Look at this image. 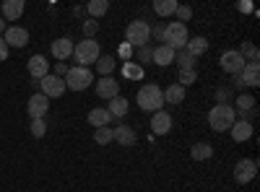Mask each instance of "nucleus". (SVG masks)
Segmentation results:
<instances>
[{"label":"nucleus","mask_w":260,"mask_h":192,"mask_svg":"<svg viewBox=\"0 0 260 192\" xmlns=\"http://www.w3.org/2000/svg\"><path fill=\"white\" fill-rule=\"evenodd\" d=\"M151 42V26H148V21L138 18V21H130L127 29H125V45L127 47H133V50H141L146 47Z\"/></svg>","instance_id":"f257e3e1"},{"label":"nucleus","mask_w":260,"mask_h":192,"mask_svg":"<svg viewBox=\"0 0 260 192\" xmlns=\"http://www.w3.org/2000/svg\"><path fill=\"white\" fill-rule=\"evenodd\" d=\"M136 99H138L141 112H159L161 104H164V94H161V89L156 86V83H146V86H141Z\"/></svg>","instance_id":"f03ea898"},{"label":"nucleus","mask_w":260,"mask_h":192,"mask_svg":"<svg viewBox=\"0 0 260 192\" xmlns=\"http://www.w3.org/2000/svg\"><path fill=\"white\" fill-rule=\"evenodd\" d=\"M234 122H237V112H234V106H229V104H216L213 109L208 112V125H211V130H216V133L229 130Z\"/></svg>","instance_id":"7ed1b4c3"},{"label":"nucleus","mask_w":260,"mask_h":192,"mask_svg":"<svg viewBox=\"0 0 260 192\" xmlns=\"http://www.w3.org/2000/svg\"><path fill=\"white\" fill-rule=\"evenodd\" d=\"M99 55V42L96 39H81L78 45L73 47V60H76V68H89L91 62H96Z\"/></svg>","instance_id":"20e7f679"},{"label":"nucleus","mask_w":260,"mask_h":192,"mask_svg":"<svg viewBox=\"0 0 260 192\" xmlns=\"http://www.w3.org/2000/svg\"><path fill=\"white\" fill-rule=\"evenodd\" d=\"M161 39H164L167 47H172L175 52H180V50H185L190 34H187V26H185V24H180V21H172V24L164 26V36H161Z\"/></svg>","instance_id":"39448f33"},{"label":"nucleus","mask_w":260,"mask_h":192,"mask_svg":"<svg viewBox=\"0 0 260 192\" xmlns=\"http://www.w3.org/2000/svg\"><path fill=\"white\" fill-rule=\"evenodd\" d=\"M65 89H71V91H86L94 83V73L89 68H68V73H65Z\"/></svg>","instance_id":"423d86ee"},{"label":"nucleus","mask_w":260,"mask_h":192,"mask_svg":"<svg viewBox=\"0 0 260 192\" xmlns=\"http://www.w3.org/2000/svg\"><path fill=\"white\" fill-rule=\"evenodd\" d=\"M234 86L237 89H255L260 86V65L257 62H247V65L242 68V73H237L234 75Z\"/></svg>","instance_id":"0eeeda50"},{"label":"nucleus","mask_w":260,"mask_h":192,"mask_svg":"<svg viewBox=\"0 0 260 192\" xmlns=\"http://www.w3.org/2000/svg\"><path fill=\"white\" fill-rule=\"evenodd\" d=\"M255 174H257V161H255V159H242V161L234 164V182H237V184L252 182Z\"/></svg>","instance_id":"6e6552de"},{"label":"nucleus","mask_w":260,"mask_h":192,"mask_svg":"<svg viewBox=\"0 0 260 192\" xmlns=\"http://www.w3.org/2000/svg\"><path fill=\"white\" fill-rule=\"evenodd\" d=\"M65 91H68V89H65V81L57 78V75H52V73L39 81V94H45L47 99H57V96H62Z\"/></svg>","instance_id":"1a4fd4ad"},{"label":"nucleus","mask_w":260,"mask_h":192,"mask_svg":"<svg viewBox=\"0 0 260 192\" xmlns=\"http://www.w3.org/2000/svg\"><path fill=\"white\" fill-rule=\"evenodd\" d=\"M219 65H221V70L224 73H232V75H237V73H242V68L247 65L245 62V57L237 52V50H226L224 55H221V60H219Z\"/></svg>","instance_id":"9d476101"},{"label":"nucleus","mask_w":260,"mask_h":192,"mask_svg":"<svg viewBox=\"0 0 260 192\" xmlns=\"http://www.w3.org/2000/svg\"><path fill=\"white\" fill-rule=\"evenodd\" d=\"M3 42L8 45V50H11V47L21 50V47H26V45H29V31H26V29H21V26H8L6 34H3Z\"/></svg>","instance_id":"9b49d317"},{"label":"nucleus","mask_w":260,"mask_h":192,"mask_svg":"<svg viewBox=\"0 0 260 192\" xmlns=\"http://www.w3.org/2000/svg\"><path fill=\"white\" fill-rule=\"evenodd\" d=\"M47 109H50V99H47L45 94H31V99H29V104H26L29 117H31V120H42V117L47 114Z\"/></svg>","instance_id":"f8f14e48"},{"label":"nucleus","mask_w":260,"mask_h":192,"mask_svg":"<svg viewBox=\"0 0 260 192\" xmlns=\"http://www.w3.org/2000/svg\"><path fill=\"white\" fill-rule=\"evenodd\" d=\"M26 68H29V75H31V81H42L45 75H50V62H47V57H42V55H34V57H29Z\"/></svg>","instance_id":"ddd939ff"},{"label":"nucleus","mask_w":260,"mask_h":192,"mask_svg":"<svg viewBox=\"0 0 260 192\" xmlns=\"http://www.w3.org/2000/svg\"><path fill=\"white\" fill-rule=\"evenodd\" d=\"M96 96H99V99H115V96H120V81H115L112 75L99 78V83H96Z\"/></svg>","instance_id":"4468645a"},{"label":"nucleus","mask_w":260,"mask_h":192,"mask_svg":"<svg viewBox=\"0 0 260 192\" xmlns=\"http://www.w3.org/2000/svg\"><path fill=\"white\" fill-rule=\"evenodd\" d=\"M73 39H68V36H60V39H55L52 42V55H55V60L57 62H62V60H68V57H73Z\"/></svg>","instance_id":"2eb2a0df"},{"label":"nucleus","mask_w":260,"mask_h":192,"mask_svg":"<svg viewBox=\"0 0 260 192\" xmlns=\"http://www.w3.org/2000/svg\"><path fill=\"white\" fill-rule=\"evenodd\" d=\"M112 140H117L122 148H130V145H136L138 135H136V130L130 125H117L115 130H112Z\"/></svg>","instance_id":"dca6fc26"},{"label":"nucleus","mask_w":260,"mask_h":192,"mask_svg":"<svg viewBox=\"0 0 260 192\" xmlns=\"http://www.w3.org/2000/svg\"><path fill=\"white\" fill-rule=\"evenodd\" d=\"M252 122L250 120H237L232 127H229V133H232V138L237 140V143H245V140H250L252 138Z\"/></svg>","instance_id":"f3484780"},{"label":"nucleus","mask_w":260,"mask_h":192,"mask_svg":"<svg viewBox=\"0 0 260 192\" xmlns=\"http://www.w3.org/2000/svg\"><path fill=\"white\" fill-rule=\"evenodd\" d=\"M151 130H154L156 135H167L172 130V114L164 112V109L154 112V117H151Z\"/></svg>","instance_id":"a211bd4d"},{"label":"nucleus","mask_w":260,"mask_h":192,"mask_svg":"<svg viewBox=\"0 0 260 192\" xmlns=\"http://www.w3.org/2000/svg\"><path fill=\"white\" fill-rule=\"evenodd\" d=\"M175 50L172 47H167V45H159V47H154V55H151V62L154 65H159V68H167V65H172L175 62Z\"/></svg>","instance_id":"6ab92c4d"},{"label":"nucleus","mask_w":260,"mask_h":192,"mask_svg":"<svg viewBox=\"0 0 260 192\" xmlns=\"http://www.w3.org/2000/svg\"><path fill=\"white\" fill-rule=\"evenodd\" d=\"M24 0H6L3 3V21H16L21 18V13H24Z\"/></svg>","instance_id":"aec40b11"},{"label":"nucleus","mask_w":260,"mask_h":192,"mask_svg":"<svg viewBox=\"0 0 260 192\" xmlns=\"http://www.w3.org/2000/svg\"><path fill=\"white\" fill-rule=\"evenodd\" d=\"M161 94H164V104H182L185 101V89L180 83H172V86H167Z\"/></svg>","instance_id":"412c9836"},{"label":"nucleus","mask_w":260,"mask_h":192,"mask_svg":"<svg viewBox=\"0 0 260 192\" xmlns=\"http://www.w3.org/2000/svg\"><path fill=\"white\" fill-rule=\"evenodd\" d=\"M127 109H130V104H127V99L125 96H115V99H110V106H107V112L112 114V120L117 117H125L127 114Z\"/></svg>","instance_id":"4be33fe9"},{"label":"nucleus","mask_w":260,"mask_h":192,"mask_svg":"<svg viewBox=\"0 0 260 192\" xmlns=\"http://www.w3.org/2000/svg\"><path fill=\"white\" fill-rule=\"evenodd\" d=\"M89 125H94V130L96 127H110L112 125V114L107 109H91L89 112Z\"/></svg>","instance_id":"5701e85b"},{"label":"nucleus","mask_w":260,"mask_h":192,"mask_svg":"<svg viewBox=\"0 0 260 192\" xmlns=\"http://www.w3.org/2000/svg\"><path fill=\"white\" fill-rule=\"evenodd\" d=\"M206 50H208V39H203V36H192L185 45V52H190L192 57H201Z\"/></svg>","instance_id":"b1692460"},{"label":"nucleus","mask_w":260,"mask_h":192,"mask_svg":"<svg viewBox=\"0 0 260 192\" xmlns=\"http://www.w3.org/2000/svg\"><path fill=\"white\" fill-rule=\"evenodd\" d=\"M190 156L195 159V161H208L211 156H213V145L211 143H195L192 148H190Z\"/></svg>","instance_id":"393cba45"},{"label":"nucleus","mask_w":260,"mask_h":192,"mask_svg":"<svg viewBox=\"0 0 260 192\" xmlns=\"http://www.w3.org/2000/svg\"><path fill=\"white\" fill-rule=\"evenodd\" d=\"M115 57L112 55H102L99 60H96V68H99V78H107V75H112V70H115Z\"/></svg>","instance_id":"a878e982"},{"label":"nucleus","mask_w":260,"mask_h":192,"mask_svg":"<svg viewBox=\"0 0 260 192\" xmlns=\"http://www.w3.org/2000/svg\"><path fill=\"white\" fill-rule=\"evenodd\" d=\"M175 62L180 65V70H195V62H198V57H192L190 52L180 50V52L175 55Z\"/></svg>","instance_id":"bb28decb"},{"label":"nucleus","mask_w":260,"mask_h":192,"mask_svg":"<svg viewBox=\"0 0 260 192\" xmlns=\"http://www.w3.org/2000/svg\"><path fill=\"white\" fill-rule=\"evenodd\" d=\"M175 11H177V3H175V0H156V3H154V13L156 16H175Z\"/></svg>","instance_id":"cd10ccee"},{"label":"nucleus","mask_w":260,"mask_h":192,"mask_svg":"<svg viewBox=\"0 0 260 192\" xmlns=\"http://www.w3.org/2000/svg\"><path fill=\"white\" fill-rule=\"evenodd\" d=\"M86 11H89V16L96 21V18H102L107 11H110V3H107V0H91V3L86 6Z\"/></svg>","instance_id":"c85d7f7f"},{"label":"nucleus","mask_w":260,"mask_h":192,"mask_svg":"<svg viewBox=\"0 0 260 192\" xmlns=\"http://www.w3.org/2000/svg\"><path fill=\"white\" fill-rule=\"evenodd\" d=\"M237 52H240L242 57H247L245 62H257V60H260V52H257V47H255V45H250V42H242V45H240V50H237Z\"/></svg>","instance_id":"c756f323"},{"label":"nucleus","mask_w":260,"mask_h":192,"mask_svg":"<svg viewBox=\"0 0 260 192\" xmlns=\"http://www.w3.org/2000/svg\"><path fill=\"white\" fill-rule=\"evenodd\" d=\"M237 109L242 112V117H245V112H252L255 109V99L250 96V94H242V96H237ZM234 109V112H237Z\"/></svg>","instance_id":"7c9ffc66"},{"label":"nucleus","mask_w":260,"mask_h":192,"mask_svg":"<svg viewBox=\"0 0 260 192\" xmlns=\"http://www.w3.org/2000/svg\"><path fill=\"white\" fill-rule=\"evenodd\" d=\"M94 140L99 145H110L112 143V127H96V130H94Z\"/></svg>","instance_id":"2f4dec72"},{"label":"nucleus","mask_w":260,"mask_h":192,"mask_svg":"<svg viewBox=\"0 0 260 192\" xmlns=\"http://www.w3.org/2000/svg\"><path fill=\"white\" fill-rule=\"evenodd\" d=\"M122 73H125V78H136V81H141L143 78V68L138 65V62H125V68H122Z\"/></svg>","instance_id":"473e14b6"},{"label":"nucleus","mask_w":260,"mask_h":192,"mask_svg":"<svg viewBox=\"0 0 260 192\" xmlns=\"http://www.w3.org/2000/svg\"><path fill=\"white\" fill-rule=\"evenodd\" d=\"M29 130H31L34 138H45V133H47V120H45V117H42V120H31Z\"/></svg>","instance_id":"72a5a7b5"},{"label":"nucleus","mask_w":260,"mask_h":192,"mask_svg":"<svg viewBox=\"0 0 260 192\" xmlns=\"http://www.w3.org/2000/svg\"><path fill=\"white\" fill-rule=\"evenodd\" d=\"M151 55H154V47H151V45H146V47L138 50V65H141V68L151 62Z\"/></svg>","instance_id":"f704fd0d"},{"label":"nucleus","mask_w":260,"mask_h":192,"mask_svg":"<svg viewBox=\"0 0 260 192\" xmlns=\"http://www.w3.org/2000/svg\"><path fill=\"white\" fill-rule=\"evenodd\" d=\"M96 31H99V21L89 18V21L83 24V36H86V39H94V34H96Z\"/></svg>","instance_id":"c9c22d12"},{"label":"nucleus","mask_w":260,"mask_h":192,"mask_svg":"<svg viewBox=\"0 0 260 192\" xmlns=\"http://www.w3.org/2000/svg\"><path fill=\"white\" fill-rule=\"evenodd\" d=\"M198 81V73L195 70H180V86L185 89V86H190V83H195Z\"/></svg>","instance_id":"e433bc0d"},{"label":"nucleus","mask_w":260,"mask_h":192,"mask_svg":"<svg viewBox=\"0 0 260 192\" xmlns=\"http://www.w3.org/2000/svg\"><path fill=\"white\" fill-rule=\"evenodd\" d=\"M175 16H177L180 24H185V21H190V18H192V8H190V6H177Z\"/></svg>","instance_id":"4c0bfd02"},{"label":"nucleus","mask_w":260,"mask_h":192,"mask_svg":"<svg viewBox=\"0 0 260 192\" xmlns=\"http://www.w3.org/2000/svg\"><path fill=\"white\" fill-rule=\"evenodd\" d=\"M232 89H216V104H229Z\"/></svg>","instance_id":"58836bf2"},{"label":"nucleus","mask_w":260,"mask_h":192,"mask_svg":"<svg viewBox=\"0 0 260 192\" xmlns=\"http://www.w3.org/2000/svg\"><path fill=\"white\" fill-rule=\"evenodd\" d=\"M151 36H154L156 42H161V36H164V24H154V26H151Z\"/></svg>","instance_id":"ea45409f"},{"label":"nucleus","mask_w":260,"mask_h":192,"mask_svg":"<svg viewBox=\"0 0 260 192\" xmlns=\"http://www.w3.org/2000/svg\"><path fill=\"white\" fill-rule=\"evenodd\" d=\"M65 73H68V65H65V62H57L52 75H57V78H65Z\"/></svg>","instance_id":"a19ab883"},{"label":"nucleus","mask_w":260,"mask_h":192,"mask_svg":"<svg viewBox=\"0 0 260 192\" xmlns=\"http://www.w3.org/2000/svg\"><path fill=\"white\" fill-rule=\"evenodd\" d=\"M3 60H8V45L3 42V36H0V62Z\"/></svg>","instance_id":"79ce46f5"},{"label":"nucleus","mask_w":260,"mask_h":192,"mask_svg":"<svg viewBox=\"0 0 260 192\" xmlns=\"http://www.w3.org/2000/svg\"><path fill=\"white\" fill-rule=\"evenodd\" d=\"M130 52H133V47H127V45H122V47H120V57H125V60H127V57H130Z\"/></svg>","instance_id":"37998d69"},{"label":"nucleus","mask_w":260,"mask_h":192,"mask_svg":"<svg viewBox=\"0 0 260 192\" xmlns=\"http://www.w3.org/2000/svg\"><path fill=\"white\" fill-rule=\"evenodd\" d=\"M237 8H240L242 13H250V11H252V6H250V3H240V6H237Z\"/></svg>","instance_id":"c03bdc74"},{"label":"nucleus","mask_w":260,"mask_h":192,"mask_svg":"<svg viewBox=\"0 0 260 192\" xmlns=\"http://www.w3.org/2000/svg\"><path fill=\"white\" fill-rule=\"evenodd\" d=\"M6 29H8V26H6V21L0 18V34H6Z\"/></svg>","instance_id":"a18cd8bd"}]
</instances>
